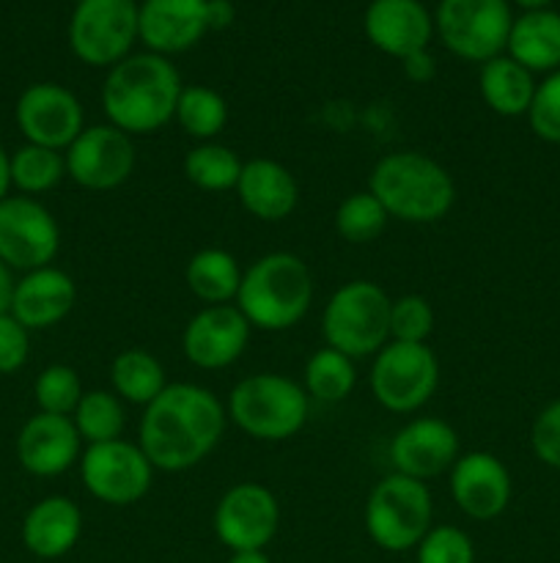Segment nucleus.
<instances>
[{
    "label": "nucleus",
    "mask_w": 560,
    "mask_h": 563,
    "mask_svg": "<svg viewBox=\"0 0 560 563\" xmlns=\"http://www.w3.org/2000/svg\"><path fill=\"white\" fill-rule=\"evenodd\" d=\"M225 407L203 385L170 383L143 407L137 445L154 471L184 473L217 449L225 432Z\"/></svg>",
    "instance_id": "f257e3e1"
},
{
    "label": "nucleus",
    "mask_w": 560,
    "mask_h": 563,
    "mask_svg": "<svg viewBox=\"0 0 560 563\" xmlns=\"http://www.w3.org/2000/svg\"><path fill=\"white\" fill-rule=\"evenodd\" d=\"M184 88L170 58L157 53L126 55L108 71L102 86V108L108 124L126 135H152L176 115V102Z\"/></svg>",
    "instance_id": "f03ea898"
},
{
    "label": "nucleus",
    "mask_w": 560,
    "mask_h": 563,
    "mask_svg": "<svg viewBox=\"0 0 560 563\" xmlns=\"http://www.w3.org/2000/svg\"><path fill=\"white\" fill-rule=\"evenodd\" d=\"M368 190L390 218L412 225L437 223L456 203L453 176L434 157L412 148L384 154L373 165Z\"/></svg>",
    "instance_id": "7ed1b4c3"
},
{
    "label": "nucleus",
    "mask_w": 560,
    "mask_h": 563,
    "mask_svg": "<svg viewBox=\"0 0 560 563\" xmlns=\"http://www.w3.org/2000/svg\"><path fill=\"white\" fill-rule=\"evenodd\" d=\"M313 302V275L296 253L275 251L256 258L242 273L234 306L250 328L280 333L305 319Z\"/></svg>",
    "instance_id": "20e7f679"
},
{
    "label": "nucleus",
    "mask_w": 560,
    "mask_h": 563,
    "mask_svg": "<svg viewBox=\"0 0 560 563\" xmlns=\"http://www.w3.org/2000/svg\"><path fill=\"white\" fill-rule=\"evenodd\" d=\"M225 416L236 429L261 443L289 440L305 427L307 394L300 383L283 374H253L231 388Z\"/></svg>",
    "instance_id": "39448f33"
},
{
    "label": "nucleus",
    "mask_w": 560,
    "mask_h": 563,
    "mask_svg": "<svg viewBox=\"0 0 560 563\" xmlns=\"http://www.w3.org/2000/svg\"><path fill=\"white\" fill-rule=\"evenodd\" d=\"M388 291L373 280H349L329 295L322 313V335L329 350L346 357L377 355L390 341Z\"/></svg>",
    "instance_id": "423d86ee"
},
{
    "label": "nucleus",
    "mask_w": 560,
    "mask_h": 563,
    "mask_svg": "<svg viewBox=\"0 0 560 563\" xmlns=\"http://www.w3.org/2000/svg\"><path fill=\"white\" fill-rule=\"evenodd\" d=\"M434 504L426 482L390 473L371 489L366 504V531L390 553L417 548L432 531Z\"/></svg>",
    "instance_id": "0eeeda50"
},
{
    "label": "nucleus",
    "mask_w": 560,
    "mask_h": 563,
    "mask_svg": "<svg viewBox=\"0 0 560 563\" xmlns=\"http://www.w3.org/2000/svg\"><path fill=\"white\" fill-rule=\"evenodd\" d=\"M514 25L508 0H439L434 33L456 58L486 64L508 47Z\"/></svg>",
    "instance_id": "6e6552de"
},
{
    "label": "nucleus",
    "mask_w": 560,
    "mask_h": 563,
    "mask_svg": "<svg viewBox=\"0 0 560 563\" xmlns=\"http://www.w3.org/2000/svg\"><path fill=\"white\" fill-rule=\"evenodd\" d=\"M137 42L135 0H77L69 20V47L93 69H113Z\"/></svg>",
    "instance_id": "1a4fd4ad"
},
{
    "label": "nucleus",
    "mask_w": 560,
    "mask_h": 563,
    "mask_svg": "<svg viewBox=\"0 0 560 563\" xmlns=\"http://www.w3.org/2000/svg\"><path fill=\"white\" fill-rule=\"evenodd\" d=\"M439 361L428 344L388 341L373 355L371 394L384 410L415 412L437 394Z\"/></svg>",
    "instance_id": "9d476101"
},
{
    "label": "nucleus",
    "mask_w": 560,
    "mask_h": 563,
    "mask_svg": "<svg viewBox=\"0 0 560 563\" xmlns=\"http://www.w3.org/2000/svg\"><path fill=\"white\" fill-rule=\"evenodd\" d=\"M60 251V229L44 203L31 196L0 201V262L14 273L49 267Z\"/></svg>",
    "instance_id": "9b49d317"
},
{
    "label": "nucleus",
    "mask_w": 560,
    "mask_h": 563,
    "mask_svg": "<svg viewBox=\"0 0 560 563\" xmlns=\"http://www.w3.org/2000/svg\"><path fill=\"white\" fill-rule=\"evenodd\" d=\"M82 487L108 506H132L148 495L154 465L137 443L110 440L88 445L80 456Z\"/></svg>",
    "instance_id": "f8f14e48"
},
{
    "label": "nucleus",
    "mask_w": 560,
    "mask_h": 563,
    "mask_svg": "<svg viewBox=\"0 0 560 563\" xmlns=\"http://www.w3.org/2000/svg\"><path fill=\"white\" fill-rule=\"evenodd\" d=\"M66 176L77 187L108 192L124 185L135 170V146L126 132L113 124L86 126L64 152Z\"/></svg>",
    "instance_id": "ddd939ff"
},
{
    "label": "nucleus",
    "mask_w": 560,
    "mask_h": 563,
    "mask_svg": "<svg viewBox=\"0 0 560 563\" xmlns=\"http://www.w3.org/2000/svg\"><path fill=\"white\" fill-rule=\"evenodd\" d=\"M16 130L25 143L66 152L86 130V113L75 93L58 82H33L20 93L14 108Z\"/></svg>",
    "instance_id": "4468645a"
},
{
    "label": "nucleus",
    "mask_w": 560,
    "mask_h": 563,
    "mask_svg": "<svg viewBox=\"0 0 560 563\" xmlns=\"http://www.w3.org/2000/svg\"><path fill=\"white\" fill-rule=\"evenodd\" d=\"M214 533L231 553L264 550L280 526V506L272 489L258 482H242L225 489L214 509Z\"/></svg>",
    "instance_id": "2eb2a0df"
},
{
    "label": "nucleus",
    "mask_w": 560,
    "mask_h": 563,
    "mask_svg": "<svg viewBox=\"0 0 560 563\" xmlns=\"http://www.w3.org/2000/svg\"><path fill=\"white\" fill-rule=\"evenodd\" d=\"M250 322L231 306H206L184 324L181 352L187 361L203 372H217L239 361L250 341Z\"/></svg>",
    "instance_id": "dca6fc26"
},
{
    "label": "nucleus",
    "mask_w": 560,
    "mask_h": 563,
    "mask_svg": "<svg viewBox=\"0 0 560 563\" xmlns=\"http://www.w3.org/2000/svg\"><path fill=\"white\" fill-rule=\"evenodd\" d=\"M459 434L443 418H415L395 432L390 440V462L393 473L428 482L439 473L450 471L459 460Z\"/></svg>",
    "instance_id": "f3484780"
},
{
    "label": "nucleus",
    "mask_w": 560,
    "mask_h": 563,
    "mask_svg": "<svg viewBox=\"0 0 560 563\" xmlns=\"http://www.w3.org/2000/svg\"><path fill=\"white\" fill-rule=\"evenodd\" d=\"M209 33V0H143L137 5V38L148 53L176 55L195 47Z\"/></svg>",
    "instance_id": "a211bd4d"
},
{
    "label": "nucleus",
    "mask_w": 560,
    "mask_h": 563,
    "mask_svg": "<svg viewBox=\"0 0 560 563\" xmlns=\"http://www.w3.org/2000/svg\"><path fill=\"white\" fill-rule=\"evenodd\" d=\"M450 495L470 520H494L511 504V473L489 451L461 454L450 467Z\"/></svg>",
    "instance_id": "6ab92c4d"
},
{
    "label": "nucleus",
    "mask_w": 560,
    "mask_h": 563,
    "mask_svg": "<svg viewBox=\"0 0 560 563\" xmlns=\"http://www.w3.org/2000/svg\"><path fill=\"white\" fill-rule=\"evenodd\" d=\"M362 27L379 53L399 60L428 49L434 38V16L421 0H371Z\"/></svg>",
    "instance_id": "aec40b11"
},
{
    "label": "nucleus",
    "mask_w": 560,
    "mask_h": 563,
    "mask_svg": "<svg viewBox=\"0 0 560 563\" xmlns=\"http://www.w3.org/2000/svg\"><path fill=\"white\" fill-rule=\"evenodd\" d=\"M82 456V440L66 416L36 412L16 434V460L31 476H60Z\"/></svg>",
    "instance_id": "412c9836"
},
{
    "label": "nucleus",
    "mask_w": 560,
    "mask_h": 563,
    "mask_svg": "<svg viewBox=\"0 0 560 563\" xmlns=\"http://www.w3.org/2000/svg\"><path fill=\"white\" fill-rule=\"evenodd\" d=\"M77 302V286L69 273L58 267H42L22 273L14 284L9 313L27 330H47L64 322Z\"/></svg>",
    "instance_id": "4be33fe9"
},
{
    "label": "nucleus",
    "mask_w": 560,
    "mask_h": 563,
    "mask_svg": "<svg viewBox=\"0 0 560 563\" xmlns=\"http://www.w3.org/2000/svg\"><path fill=\"white\" fill-rule=\"evenodd\" d=\"M234 190L245 212H250L261 223H280L300 203V185L294 174L269 157L247 159Z\"/></svg>",
    "instance_id": "5701e85b"
},
{
    "label": "nucleus",
    "mask_w": 560,
    "mask_h": 563,
    "mask_svg": "<svg viewBox=\"0 0 560 563\" xmlns=\"http://www.w3.org/2000/svg\"><path fill=\"white\" fill-rule=\"evenodd\" d=\"M82 533L80 506L64 495L38 500L22 520V542L36 559H60L77 544Z\"/></svg>",
    "instance_id": "b1692460"
},
{
    "label": "nucleus",
    "mask_w": 560,
    "mask_h": 563,
    "mask_svg": "<svg viewBox=\"0 0 560 563\" xmlns=\"http://www.w3.org/2000/svg\"><path fill=\"white\" fill-rule=\"evenodd\" d=\"M508 55L527 71L560 69V14L552 9L525 11L508 33Z\"/></svg>",
    "instance_id": "393cba45"
},
{
    "label": "nucleus",
    "mask_w": 560,
    "mask_h": 563,
    "mask_svg": "<svg viewBox=\"0 0 560 563\" xmlns=\"http://www.w3.org/2000/svg\"><path fill=\"white\" fill-rule=\"evenodd\" d=\"M536 86L538 82L533 80V71L516 64L511 55H497V58L486 60V64H481V75H478L481 99L492 113L503 115V119L527 115Z\"/></svg>",
    "instance_id": "a878e982"
},
{
    "label": "nucleus",
    "mask_w": 560,
    "mask_h": 563,
    "mask_svg": "<svg viewBox=\"0 0 560 563\" xmlns=\"http://www.w3.org/2000/svg\"><path fill=\"white\" fill-rule=\"evenodd\" d=\"M184 284L206 306H231L239 295L242 267L223 247H203L187 262Z\"/></svg>",
    "instance_id": "bb28decb"
},
{
    "label": "nucleus",
    "mask_w": 560,
    "mask_h": 563,
    "mask_svg": "<svg viewBox=\"0 0 560 563\" xmlns=\"http://www.w3.org/2000/svg\"><path fill=\"white\" fill-rule=\"evenodd\" d=\"M110 385L113 394L126 405L148 407L165 388V368L152 352L146 350H124L110 363Z\"/></svg>",
    "instance_id": "cd10ccee"
},
{
    "label": "nucleus",
    "mask_w": 560,
    "mask_h": 563,
    "mask_svg": "<svg viewBox=\"0 0 560 563\" xmlns=\"http://www.w3.org/2000/svg\"><path fill=\"white\" fill-rule=\"evenodd\" d=\"M173 121L184 130V135L209 143L228 124V104H225L223 93H217L214 88L184 86L179 102H176Z\"/></svg>",
    "instance_id": "c85d7f7f"
},
{
    "label": "nucleus",
    "mask_w": 560,
    "mask_h": 563,
    "mask_svg": "<svg viewBox=\"0 0 560 563\" xmlns=\"http://www.w3.org/2000/svg\"><path fill=\"white\" fill-rule=\"evenodd\" d=\"M302 379H305L307 399L313 396V399L324 401V405H338L357 385L355 361L346 357L344 352L322 346V350H316L307 357Z\"/></svg>",
    "instance_id": "c756f323"
},
{
    "label": "nucleus",
    "mask_w": 560,
    "mask_h": 563,
    "mask_svg": "<svg viewBox=\"0 0 560 563\" xmlns=\"http://www.w3.org/2000/svg\"><path fill=\"white\" fill-rule=\"evenodd\" d=\"M71 423L88 445L121 440L126 427L124 401L113 390H86L77 410L71 412Z\"/></svg>",
    "instance_id": "7c9ffc66"
},
{
    "label": "nucleus",
    "mask_w": 560,
    "mask_h": 563,
    "mask_svg": "<svg viewBox=\"0 0 560 563\" xmlns=\"http://www.w3.org/2000/svg\"><path fill=\"white\" fill-rule=\"evenodd\" d=\"M242 159L236 157V152H231L223 143H201L192 152H187L184 163V176L190 185H195L198 190L206 192H225L234 190L236 181L242 174Z\"/></svg>",
    "instance_id": "2f4dec72"
},
{
    "label": "nucleus",
    "mask_w": 560,
    "mask_h": 563,
    "mask_svg": "<svg viewBox=\"0 0 560 563\" xmlns=\"http://www.w3.org/2000/svg\"><path fill=\"white\" fill-rule=\"evenodd\" d=\"M64 176V152L25 143L11 154V187H16L22 196H42V192L58 187Z\"/></svg>",
    "instance_id": "473e14b6"
},
{
    "label": "nucleus",
    "mask_w": 560,
    "mask_h": 563,
    "mask_svg": "<svg viewBox=\"0 0 560 563\" xmlns=\"http://www.w3.org/2000/svg\"><path fill=\"white\" fill-rule=\"evenodd\" d=\"M388 220L390 214L384 212V207L371 190L351 192L335 209V231L349 245H368V242L379 240L382 231L388 229Z\"/></svg>",
    "instance_id": "72a5a7b5"
},
{
    "label": "nucleus",
    "mask_w": 560,
    "mask_h": 563,
    "mask_svg": "<svg viewBox=\"0 0 560 563\" xmlns=\"http://www.w3.org/2000/svg\"><path fill=\"white\" fill-rule=\"evenodd\" d=\"M82 383L80 374L66 363H53L44 368L33 383V399H36L38 412H49V416H66L77 410L82 399Z\"/></svg>",
    "instance_id": "f704fd0d"
},
{
    "label": "nucleus",
    "mask_w": 560,
    "mask_h": 563,
    "mask_svg": "<svg viewBox=\"0 0 560 563\" xmlns=\"http://www.w3.org/2000/svg\"><path fill=\"white\" fill-rule=\"evenodd\" d=\"M434 333V308L426 297L404 295L390 306V341L426 344Z\"/></svg>",
    "instance_id": "c9c22d12"
},
{
    "label": "nucleus",
    "mask_w": 560,
    "mask_h": 563,
    "mask_svg": "<svg viewBox=\"0 0 560 563\" xmlns=\"http://www.w3.org/2000/svg\"><path fill=\"white\" fill-rule=\"evenodd\" d=\"M417 563H475V548L461 528L434 526L417 544Z\"/></svg>",
    "instance_id": "e433bc0d"
},
{
    "label": "nucleus",
    "mask_w": 560,
    "mask_h": 563,
    "mask_svg": "<svg viewBox=\"0 0 560 563\" xmlns=\"http://www.w3.org/2000/svg\"><path fill=\"white\" fill-rule=\"evenodd\" d=\"M527 121L541 141L560 143V69L549 71L544 82L536 86Z\"/></svg>",
    "instance_id": "4c0bfd02"
},
{
    "label": "nucleus",
    "mask_w": 560,
    "mask_h": 563,
    "mask_svg": "<svg viewBox=\"0 0 560 563\" xmlns=\"http://www.w3.org/2000/svg\"><path fill=\"white\" fill-rule=\"evenodd\" d=\"M530 445L538 462L560 471V399L544 407L530 429Z\"/></svg>",
    "instance_id": "58836bf2"
},
{
    "label": "nucleus",
    "mask_w": 560,
    "mask_h": 563,
    "mask_svg": "<svg viewBox=\"0 0 560 563\" xmlns=\"http://www.w3.org/2000/svg\"><path fill=\"white\" fill-rule=\"evenodd\" d=\"M31 330L11 313H0V374H16L31 355Z\"/></svg>",
    "instance_id": "ea45409f"
},
{
    "label": "nucleus",
    "mask_w": 560,
    "mask_h": 563,
    "mask_svg": "<svg viewBox=\"0 0 560 563\" xmlns=\"http://www.w3.org/2000/svg\"><path fill=\"white\" fill-rule=\"evenodd\" d=\"M401 66H404V75L410 77L412 82H428L434 77V71H437V64H434L428 49H421V53L410 55V58L401 60Z\"/></svg>",
    "instance_id": "a19ab883"
},
{
    "label": "nucleus",
    "mask_w": 560,
    "mask_h": 563,
    "mask_svg": "<svg viewBox=\"0 0 560 563\" xmlns=\"http://www.w3.org/2000/svg\"><path fill=\"white\" fill-rule=\"evenodd\" d=\"M236 11L231 0H209V31H223L234 22Z\"/></svg>",
    "instance_id": "79ce46f5"
},
{
    "label": "nucleus",
    "mask_w": 560,
    "mask_h": 563,
    "mask_svg": "<svg viewBox=\"0 0 560 563\" xmlns=\"http://www.w3.org/2000/svg\"><path fill=\"white\" fill-rule=\"evenodd\" d=\"M14 275L11 269L0 262V313H9L11 308V295H14Z\"/></svg>",
    "instance_id": "37998d69"
},
{
    "label": "nucleus",
    "mask_w": 560,
    "mask_h": 563,
    "mask_svg": "<svg viewBox=\"0 0 560 563\" xmlns=\"http://www.w3.org/2000/svg\"><path fill=\"white\" fill-rule=\"evenodd\" d=\"M11 190V154L0 146V201L9 198Z\"/></svg>",
    "instance_id": "c03bdc74"
},
{
    "label": "nucleus",
    "mask_w": 560,
    "mask_h": 563,
    "mask_svg": "<svg viewBox=\"0 0 560 563\" xmlns=\"http://www.w3.org/2000/svg\"><path fill=\"white\" fill-rule=\"evenodd\" d=\"M228 563H272L264 555V550H245V553H234Z\"/></svg>",
    "instance_id": "a18cd8bd"
},
{
    "label": "nucleus",
    "mask_w": 560,
    "mask_h": 563,
    "mask_svg": "<svg viewBox=\"0 0 560 563\" xmlns=\"http://www.w3.org/2000/svg\"><path fill=\"white\" fill-rule=\"evenodd\" d=\"M514 3L525 11H544V9H549L555 0H514Z\"/></svg>",
    "instance_id": "49530a36"
}]
</instances>
